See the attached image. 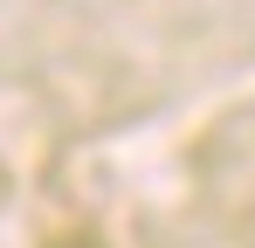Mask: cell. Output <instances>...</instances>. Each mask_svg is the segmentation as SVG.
Masks as SVG:
<instances>
[]
</instances>
